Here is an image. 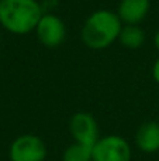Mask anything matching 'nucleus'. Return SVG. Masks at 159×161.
Instances as JSON below:
<instances>
[{"label":"nucleus","mask_w":159,"mask_h":161,"mask_svg":"<svg viewBox=\"0 0 159 161\" xmlns=\"http://www.w3.org/2000/svg\"><path fill=\"white\" fill-rule=\"evenodd\" d=\"M34 33L44 47L56 48L64 44L66 38V25L59 16L52 13H45L42 14Z\"/></svg>","instance_id":"39448f33"},{"label":"nucleus","mask_w":159,"mask_h":161,"mask_svg":"<svg viewBox=\"0 0 159 161\" xmlns=\"http://www.w3.org/2000/svg\"><path fill=\"white\" fill-rule=\"evenodd\" d=\"M62 161H93L92 147L73 142L64 150Z\"/></svg>","instance_id":"9d476101"},{"label":"nucleus","mask_w":159,"mask_h":161,"mask_svg":"<svg viewBox=\"0 0 159 161\" xmlns=\"http://www.w3.org/2000/svg\"><path fill=\"white\" fill-rule=\"evenodd\" d=\"M152 78L159 85V57L155 59L154 65H152Z\"/></svg>","instance_id":"9b49d317"},{"label":"nucleus","mask_w":159,"mask_h":161,"mask_svg":"<svg viewBox=\"0 0 159 161\" xmlns=\"http://www.w3.org/2000/svg\"><path fill=\"white\" fill-rule=\"evenodd\" d=\"M123 21L117 13L109 8L96 10L85 20L80 37L83 44L90 50H106L118 41Z\"/></svg>","instance_id":"f257e3e1"},{"label":"nucleus","mask_w":159,"mask_h":161,"mask_svg":"<svg viewBox=\"0 0 159 161\" xmlns=\"http://www.w3.org/2000/svg\"><path fill=\"white\" fill-rule=\"evenodd\" d=\"M68 127H69V133L75 143L93 147L100 139L97 120L95 119L93 114L87 112H76L75 114H72Z\"/></svg>","instance_id":"423d86ee"},{"label":"nucleus","mask_w":159,"mask_h":161,"mask_svg":"<svg viewBox=\"0 0 159 161\" xmlns=\"http://www.w3.org/2000/svg\"><path fill=\"white\" fill-rule=\"evenodd\" d=\"M118 41L128 50H138L145 42V31L140 24H123Z\"/></svg>","instance_id":"1a4fd4ad"},{"label":"nucleus","mask_w":159,"mask_h":161,"mask_svg":"<svg viewBox=\"0 0 159 161\" xmlns=\"http://www.w3.org/2000/svg\"><path fill=\"white\" fill-rule=\"evenodd\" d=\"M93 161H131L130 143L118 134H109L97 140L92 147Z\"/></svg>","instance_id":"20e7f679"},{"label":"nucleus","mask_w":159,"mask_h":161,"mask_svg":"<svg viewBox=\"0 0 159 161\" xmlns=\"http://www.w3.org/2000/svg\"><path fill=\"white\" fill-rule=\"evenodd\" d=\"M48 148L45 142L35 134H21L8 147L10 161H47Z\"/></svg>","instance_id":"7ed1b4c3"},{"label":"nucleus","mask_w":159,"mask_h":161,"mask_svg":"<svg viewBox=\"0 0 159 161\" xmlns=\"http://www.w3.org/2000/svg\"><path fill=\"white\" fill-rule=\"evenodd\" d=\"M151 0H120L115 13L123 24H141L148 16Z\"/></svg>","instance_id":"0eeeda50"},{"label":"nucleus","mask_w":159,"mask_h":161,"mask_svg":"<svg viewBox=\"0 0 159 161\" xmlns=\"http://www.w3.org/2000/svg\"><path fill=\"white\" fill-rule=\"evenodd\" d=\"M42 14V7L37 0H0V24L16 36L35 31Z\"/></svg>","instance_id":"f03ea898"},{"label":"nucleus","mask_w":159,"mask_h":161,"mask_svg":"<svg viewBox=\"0 0 159 161\" xmlns=\"http://www.w3.org/2000/svg\"><path fill=\"white\" fill-rule=\"evenodd\" d=\"M0 54H2V53H0Z\"/></svg>","instance_id":"ddd939ff"},{"label":"nucleus","mask_w":159,"mask_h":161,"mask_svg":"<svg viewBox=\"0 0 159 161\" xmlns=\"http://www.w3.org/2000/svg\"><path fill=\"white\" fill-rule=\"evenodd\" d=\"M154 47L156 48V51L159 53V30L155 33V36H154Z\"/></svg>","instance_id":"f8f14e48"},{"label":"nucleus","mask_w":159,"mask_h":161,"mask_svg":"<svg viewBox=\"0 0 159 161\" xmlns=\"http://www.w3.org/2000/svg\"><path fill=\"white\" fill-rule=\"evenodd\" d=\"M135 144L142 153L146 154H154L159 151V123H142L135 133Z\"/></svg>","instance_id":"6e6552de"}]
</instances>
